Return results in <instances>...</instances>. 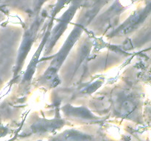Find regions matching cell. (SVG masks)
Instances as JSON below:
<instances>
[]
</instances>
